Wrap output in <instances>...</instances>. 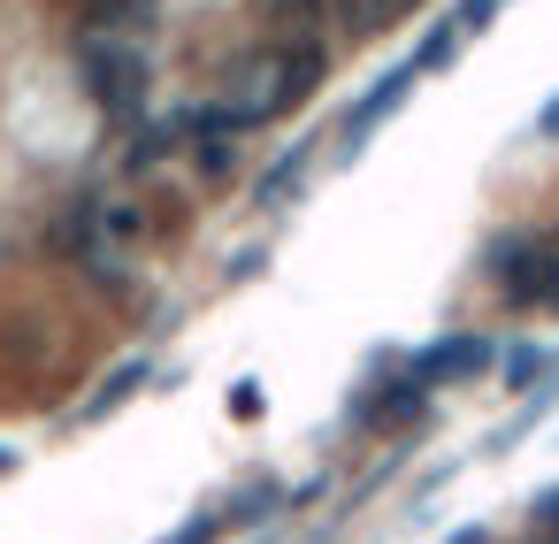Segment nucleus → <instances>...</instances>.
<instances>
[{
  "label": "nucleus",
  "mask_w": 559,
  "mask_h": 544,
  "mask_svg": "<svg viewBox=\"0 0 559 544\" xmlns=\"http://www.w3.org/2000/svg\"><path fill=\"white\" fill-rule=\"evenodd\" d=\"M85 85H93V100L116 116V123H139V108H146V85H154V62L146 55H131V47H85Z\"/></svg>",
  "instance_id": "1"
},
{
  "label": "nucleus",
  "mask_w": 559,
  "mask_h": 544,
  "mask_svg": "<svg viewBox=\"0 0 559 544\" xmlns=\"http://www.w3.org/2000/svg\"><path fill=\"white\" fill-rule=\"evenodd\" d=\"M490 276H498L521 307H559V253H551V246L506 238V246L490 253Z\"/></svg>",
  "instance_id": "2"
},
{
  "label": "nucleus",
  "mask_w": 559,
  "mask_h": 544,
  "mask_svg": "<svg viewBox=\"0 0 559 544\" xmlns=\"http://www.w3.org/2000/svg\"><path fill=\"white\" fill-rule=\"evenodd\" d=\"M490 360H498V345H490L483 330H452V338H437V345H421V353L406 360V376L437 391V383H467V376H483Z\"/></svg>",
  "instance_id": "3"
},
{
  "label": "nucleus",
  "mask_w": 559,
  "mask_h": 544,
  "mask_svg": "<svg viewBox=\"0 0 559 544\" xmlns=\"http://www.w3.org/2000/svg\"><path fill=\"white\" fill-rule=\"evenodd\" d=\"M429 414V383H414L406 368L399 376H376L368 391H360V406H353V422L360 429H383V422H421Z\"/></svg>",
  "instance_id": "4"
},
{
  "label": "nucleus",
  "mask_w": 559,
  "mask_h": 544,
  "mask_svg": "<svg viewBox=\"0 0 559 544\" xmlns=\"http://www.w3.org/2000/svg\"><path fill=\"white\" fill-rule=\"evenodd\" d=\"M414 78H421V70H414V55H406V62L391 70V78H376V85H368V93L353 100V116H345V154H360V146L376 139V123H383V116H391V108H399V100L414 93Z\"/></svg>",
  "instance_id": "5"
},
{
  "label": "nucleus",
  "mask_w": 559,
  "mask_h": 544,
  "mask_svg": "<svg viewBox=\"0 0 559 544\" xmlns=\"http://www.w3.org/2000/svg\"><path fill=\"white\" fill-rule=\"evenodd\" d=\"M146 383H154V360H123V376H108V383H100V391H93V399L78 406V422H100V414L131 406V399H139Z\"/></svg>",
  "instance_id": "6"
},
{
  "label": "nucleus",
  "mask_w": 559,
  "mask_h": 544,
  "mask_svg": "<svg viewBox=\"0 0 559 544\" xmlns=\"http://www.w3.org/2000/svg\"><path fill=\"white\" fill-rule=\"evenodd\" d=\"M460 39H467V32H460L452 16H444V24H429V32H421V47H414V70H421V78H437V70H452V55H460Z\"/></svg>",
  "instance_id": "7"
},
{
  "label": "nucleus",
  "mask_w": 559,
  "mask_h": 544,
  "mask_svg": "<svg viewBox=\"0 0 559 544\" xmlns=\"http://www.w3.org/2000/svg\"><path fill=\"white\" fill-rule=\"evenodd\" d=\"M215 536H230V513L215 506V513H192L177 536H162V544H215Z\"/></svg>",
  "instance_id": "8"
},
{
  "label": "nucleus",
  "mask_w": 559,
  "mask_h": 544,
  "mask_svg": "<svg viewBox=\"0 0 559 544\" xmlns=\"http://www.w3.org/2000/svg\"><path fill=\"white\" fill-rule=\"evenodd\" d=\"M139 16H154V0H93V32L100 24L116 32V24H139Z\"/></svg>",
  "instance_id": "9"
},
{
  "label": "nucleus",
  "mask_w": 559,
  "mask_h": 544,
  "mask_svg": "<svg viewBox=\"0 0 559 544\" xmlns=\"http://www.w3.org/2000/svg\"><path fill=\"white\" fill-rule=\"evenodd\" d=\"M299 177H307V146H299V154H284V162H276V169H269V185H261V200H269V208H276V200H284V192H292V185H299Z\"/></svg>",
  "instance_id": "10"
},
{
  "label": "nucleus",
  "mask_w": 559,
  "mask_h": 544,
  "mask_svg": "<svg viewBox=\"0 0 559 544\" xmlns=\"http://www.w3.org/2000/svg\"><path fill=\"white\" fill-rule=\"evenodd\" d=\"M536 368H551V353H544V345H513V353H506V383H513V391H521Z\"/></svg>",
  "instance_id": "11"
},
{
  "label": "nucleus",
  "mask_w": 559,
  "mask_h": 544,
  "mask_svg": "<svg viewBox=\"0 0 559 544\" xmlns=\"http://www.w3.org/2000/svg\"><path fill=\"white\" fill-rule=\"evenodd\" d=\"M452 24H460L467 39H475V32H490V24H498V0H460V9H452Z\"/></svg>",
  "instance_id": "12"
},
{
  "label": "nucleus",
  "mask_w": 559,
  "mask_h": 544,
  "mask_svg": "<svg viewBox=\"0 0 559 544\" xmlns=\"http://www.w3.org/2000/svg\"><path fill=\"white\" fill-rule=\"evenodd\" d=\"M536 529H559V490H544V498H536Z\"/></svg>",
  "instance_id": "13"
},
{
  "label": "nucleus",
  "mask_w": 559,
  "mask_h": 544,
  "mask_svg": "<svg viewBox=\"0 0 559 544\" xmlns=\"http://www.w3.org/2000/svg\"><path fill=\"white\" fill-rule=\"evenodd\" d=\"M536 131H544V139H559V100H544V108H536Z\"/></svg>",
  "instance_id": "14"
},
{
  "label": "nucleus",
  "mask_w": 559,
  "mask_h": 544,
  "mask_svg": "<svg viewBox=\"0 0 559 544\" xmlns=\"http://www.w3.org/2000/svg\"><path fill=\"white\" fill-rule=\"evenodd\" d=\"M0 475H16V452H9V445H0Z\"/></svg>",
  "instance_id": "15"
},
{
  "label": "nucleus",
  "mask_w": 559,
  "mask_h": 544,
  "mask_svg": "<svg viewBox=\"0 0 559 544\" xmlns=\"http://www.w3.org/2000/svg\"><path fill=\"white\" fill-rule=\"evenodd\" d=\"M452 544H483V529H460V536H452Z\"/></svg>",
  "instance_id": "16"
}]
</instances>
